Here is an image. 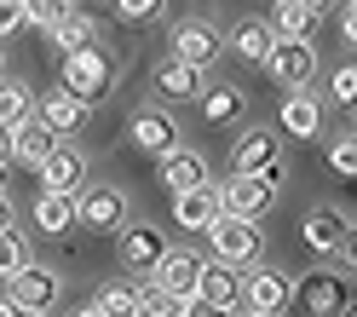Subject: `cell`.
<instances>
[{
  "instance_id": "cell-45",
  "label": "cell",
  "mask_w": 357,
  "mask_h": 317,
  "mask_svg": "<svg viewBox=\"0 0 357 317\" xmlns=\"http://www.w3.org/2000/svg\"><path fill=\"white\" fill-rule=\"evenodd\" d=\"M6 168H12V162H0V196H6Z\"/></svg>"
},
{
  "instance_id": "cell-48",
  "label": "cell",
  "mask_w": 357,
  "mask_h": 317,
  "mask_svg": "<svg viewBox=\"0 0 357 317\" xmlns=\"http://www.w3.org/2000/svg\"><path fill=\"white\" fill-rule=\"evenodd\" d=\"M0 64H6V40H0Z\"/></svg>"
},
{
  "instance_id": "cell-4",
  "label": "cell",
  "mask_w": 357,
  "mask_h": 317,
  "mask_svg": "<svg viewBox=\"0 0 357 317\" xmlns=\"http://www.w3.org/2000/svg\"><path fill=\"white\" fill-rule=\"evenodd\" d=\"M265 70H271V81H277V87L300 93V87L317 81V47H311V40H277L271 58H265Z\"/></svg>"
},
{
  "instance_id": "cell-51",
  "label": "cell",
  "mask_w": 357,
  "mask_h": 317,
  "mask_svg": "<svg viewBox=\"0 0 357 317\" xmlns=\"http://www.w3.org/2000/svg\"><path fill=\"white\" fill-rule=\"evenodd\" d=\"M242 317H254V311H242Z\"/></svg>"
},
{
  "instance_id": "cell-36",
  "label": "cell",
  "mask_w": 357,
  "mask_h": 317,
  "mask_svg": "<svg viewBox=\"0 0 357 317\" xmlns=\"http://www.w3.org/2000/svg\"><path fill=\"white\" fill-rule=\"evenodd\" d=\"M24 24H29V6H24V0H0V40L17 35Z\"/></svg>"
},
{
  "instance_id": "cell-53",
  "label": "cell",
  "mask_w": 357,
  "mask_h": 317,
  "mask_svg": "<svg viewBox=\"0 0 357 317\" xmlns=\"http://www.w3.org/2000/svg\"><path fill=\"white\" fill-rule=\"evenodd\" d=\"M24 6H29V0H24Z\"/></svg>"
},
{
  "instance_id": "cell-9",
  "label": "cell",
  "mask_w": 357,
  "mask_h": 317,
  "mask_svg": "<svg viewBox=\"0 0 357 317\" xmlns=\"http://www.w3.org/2000/svg\"><path fill=\"white\" fill-rule=\"evenodd\" d=\"M127 145L139 150V156H155L162 162L167 150H178V127L167 110H132V121H127Z\"/></svg>"
},
{
  "instance_id": "cell-6",
  "label": "cell",
  "mask_w": 357,
  "mask_h": 317,
  "mask_svg": "<svg viewBox=\"0 0 357 317\" xmlns=\"http://www.w3.org/2000/svg\"><path fill=\"white\" fill-rule=\"evenodd\" d=\"M294 300L305 306V317H340L351 306V294L340 283V271H305V277L294 283Z\"/></svg>"
},
{
  "instance_id": "cell-16",
  "label": "cell",
  "mask_w": 357,
  "mask_h": 317,
  "mask_svg": "<svg viewBox=\"0 0 357 317\" xmlns=\"http://www.w3.org/2000/svg\"><path fill=\"white\" fill-rule=\"evenodd\" d=\"M81 225V208H75V191H40L35 196V231L40 237H63Z\"/></svg>"
},
{
  "instance_id": "cell-34",
  "label": "cell",
  "mask_w": 357,
  "mask_h": 317,
  "mask_svg": "<svg viewBox=\"0 0 357 317\" xmlns=\"http://www.w3.org/2000/svg\"><path fill=\"white\" fill-rule=\"evenodd\" d=\"M328 168L346 173V179H357V133H346V139L328 145Z\"/></svg>"
},
{
  "instance_id": "cell-12",
  "label": "cell",
  "mask_w": 357,
  "mask_h": 317,
  "mask_svg": "<svg viewBox=\"0 0 357 317\" xmlns=\"http://www.w3.org/2000/svg\"><path fill=\"white\" fill-rule=\"evenodd\" d=\"M219 52H225V40H219L213 24H178V29H173V47H167V58L190 64V70H208Z\"/></svg>"
},
{
  "instance_id": "cell-3",
  "label": "cell",
  "mask_w": 357,
  "mask_h": 317,
  "mask_svg": "<svg viewBox=\"0 0 357 317\" xmlns=\"http://www.w3.org/2000/svg\"><path fill=\"white\" fill-rule=\"evenodd\" d=\"M242 306H248L254 317H282L288 306H294V277L277 265H254L248 283H242Z\"/></svg>"
},
{
  "instance_id": "cell-35",
  "label": "cell",
  "mask_w": 357,
  "mask_h": 317,
  "mask_svg": "<svg viewBox=\"0 0 357 317\" xmlns=\"http://www.w3.org/2000/svg\"><path fill=\"white\" fill-rule=\"evenodd\" d=\"M328 98L334 104H357V64H340V70L328 75Z\"/></svg>"
},
{
  "instance_id": "cell-40",
  "label": "cell",
  "mask_w": 357,
  "mask_h": 317,
  "mask_svg": "<svg viewBox=\"0 0 357 317\" xmlns=\"http://www.w3.org/2000/svg\"><path fill=\"white\" fill-rule=\"evenodd\" d=\"M6 231H17V219H12V202L0 196V237H6Z\"/></svg>"
},
{
  "instance_id": "cell-44",
  "label": "cell",
  "mask_w": 357,
  "mask_h": 317,
  "mask_svg": "<svg viewBox=\"0 0 357 317\" xmlns=\"http://www.w3.org/2000/svg\"><path fill=\"white\" fill-rule=\"evenodd\" d=\"M0 162H12V133L0 127Z\"/></svg>"
},
{
  "instance_id": "cell-50",
  "label": "cell",
  "mask_w": 357,
  "mask_h": 317,
  "mask_svg": "<svg viewBox=\"0 0 357 317\" xmlns=\"http://www.w3.org/2000/svg\"><path fill=\"white\" fill-rule=\"evenodd\" d=\"M346 6H357V0H346Z\"/></svg>"
},
{
  "instance_id": "cell-13",
  "label": "cell",
  "mask_w": 357,
  "mask_h": 317,
  "mask_svg": "<svg viewBox=\"0 0 357 317\" xmlns=\"http://www.w3.org/2000/svg\"><path fill=\"white\" fill-rule=\"evenodd\" d=\"M219 208H225L231 219H259L265 208H271V191H265L254 173H231L225 185H219Z\"/></svg>"
},
{
  "instance_id": "cell-23",
  "label": "cell",
  "mask_w": 357,
  "mask_h": 317,
  "mask_svg": "<svg viewBox=\"0 0 357 317\" xmlns=\"http://www.w3.org/2000/svg\"><path fill=\"white\" fill-rule=\"evenodd\" d=\"M231 47H236V58H248V64H259V70H265V58H271L277 35H271V24H265V17H242V24L231 29Z\"/></svg>"
},
{
  "instance_id": "cell-39",
  "label": "cell",
  "mask_w": 357,
  "mask_h": 317,
  "mask_svg": "<svg viewBox=\"0 0 357 317\" xmlns=\"http://www.w3.org/2000/svg\"><path fill=\"white\" fill-rule=\"evenodd\" d=\"M340 35H346V47L357 52V6H346V17H340Z\"/></svg>"
},
{
  "instance_id": "cell-24",
  "label": "cell",
  "mask_w": 357,
  "mask_h": 317,
  "mask_svg": "<svg viewBox=\"0 0 357 317\" xmlns=\"http://www.w3.org/2000/svg\"><path fill=\"white\" fill-rule=\"evenodd\" d=\"M155 93L162 98H202V70H190V64H155Z\"/></svg>"
},
{
  "instance_id": "cell-25",
  "label": "cell",
  "mask_w": 357,
  "mask_h": 317,
  "mask_svg": "<svg viewBox=\"0 0 357 317\" xmlns=\"http://www.w3.org/2000/svg\"><path fill=\"white\" fill-rule=\"evenodd\" d=\"M242 110H248V93H242V87H208L202 93V121H213V127L242 121Z\"/></svg>"
},
{
  "instance_id": "cell-18",
  "label": "cell",
  "mask_w": 357,
  "mask_h": 317,
  "mask_svg": "<svg viewBox=\"0 0 357 317\" xmlns=\"http://www.w3.org/2000/svg\"><path fill=\"white\" fill-rule=\"evenodd\" d=\"M271 162H282V150H277V139H271V127H254V133H242L236 139V150H231V173H265Z\"/></svg>"
},
{
  "instance_id": "cell-32",
  "label": "cell",
  "mask_w": 357,
  "mask_h": 317,
  "mask_svg": "<svg viewBox=\"0 0 357 317\" xmlns=\"http://www.w3.org/2000/svg\"><path fill=\"white\" fill-rule=\"evenodd\" d=\"M139 317H173V294L155 288L150 277H139Z\"/></svg>"
},
{
  "instance_id": "cell-41",
  "label": "cell",
  "mask_w": 357,
  "mask_h": 317,
  "mask_svg": "<svg viewBox=\"0 0 357 317\" xmlns=\"http://www.w3.org/2000/svg\"><path fill=\"white\" fill-rule=\"evenodd\" d=\"M340 260H346V265H357V231H346V242H340Z\"/></svg>"
},
{
  "instance_id": "cell-22",
  "label": "cell",
  "mask_w": 357,
  "mask_h": 317,
  "mask_svg": "<svg viewBox=\"0 0 357 317\" xmlns=\"http://www.w3.org/2000/svg\"><path fill=\"white\" fill-rule=\"evenodd\" d=\"M86 110H93V104H81L75 93H63V87H52V93H47V98L35 104V116L47 121V127L58 133V139H70V133H75V127L86 121Z\"/></svg>"
},
{
  "instance_id": "cell-29",
  "label": "cell",
  "mask_w": 357,
  "mask_h": 317,
  "mask_svg": "<svg viewBox=\"0 0 357 317\" xmlns=\"http://www.w3.org/2000/svg\"><path fill=\"white\" fill-rule=\"evenodd\" d=\"M29 265H35L29 237H24V231H6V237H0V283H12L17 271H29Z\"/></svg>"
},
{
  "instance_id": "cell-38",
  "label": "cell",
  "mask_w": 357,
  "mask_h": 317,
  "mask_svg": "<svg viewBox=\"0 0 357 317\" xmlns=\"http://www.w3.org/2000/svg\"><path fill=\"white\" fill-rule=\"evenodd\" d=\"M196 311H202L196 294H173V317H196Z\"/></svg>"
},
{
  "instance_id": "cell-52",
  "label": "cell",
  "mask_w": 357,
  "mask_h": 317,
  "mask_svg": "<svg viewBox=\"0 0 357 317\" xmlns=\"http://www.w3.org/2000/svg\"><path fill=\"white\" fill-rule=\"evenodd\" d=\"M351 231H357V225H351Z\"/></svg>"
},
{
  "instance_id": "cell-30",
  "label": "cell",
  "mask_w": 357,
  "mask_h": 317,
  "mask_svg": "<svg viewBox=\"0 0 357 317\" xmlns=\"http://www.w3.org/2000/svg\"><path fill=\"white\" fill-rule=\"evenodd\" d=\"M52 47H58L63 58H70V52H81V47H98V24H93V17H86V12L75 6V17H70V24H63V29L52 35Z\"/></svg>"
},
{
  "instance_id": "cell-28",
  "label": "cell",
  "mask_w": 357,
  "mask_h": 317,
  "mask_svg": "<svg viewBox=\"0 0 357 317\" xmlns=\"http://www.w3.org/2000/svg\"><path fill=\"white\" fill-rule=\"evenodd\" d=\"M24 121H35V93L24 81H0V127H24Z\"/></svg>"
},
{
  "instance_id": "cell-42",
  "label": "cell",
  "mask_w": 357,
  "mask_h": 317,
  "mask_svg": "<svg viewBox=\"0 0 357 317\" xmlns=\"http://www.w3.org/2000/svg\"><path fill=\"white\" fill-rule=\"evenodd\" d=\"M0 317H24V311H17V300H12L6 288H0Z\"/></svg>"
},
{
  "instance_id": "cell-19",
  "label": "cell",
  "mask_w": 357,
  "mask_h": 317,
  "mask_svg": "<svg viewBox=\"0 0 357 317\" xmlns=\"http://www.w3.org/2000/svg\"><path fill=\"white\" fill-rule=\"evenodd\" d=\"M58 145H63V139H58V133L40 121V116L24 121V127H12V162H24V168H35V173H40V162H47Z\"/></svg>"
},
{
  "instance_id": "cell-47",
  "label": "cell",
  "mask_w": 357,
  "mask_h": 317,
  "mask_svg": "<svg viewBox=\"0 0 357 317\" xmlns=\"http://www.w3.org/2000/svg\"><path fill=\"white\" fill-rule=\"evenodd\" d=\"M340 317H357V300H351V306H346V311H340Z\"/></svg>"
},
{
  "instance_id": "cell-5",
  "label": "cell",
  "mask_w": 357,
  "mask_h": 317,
  "mask_svg": "<svg viewBox=\"0 0 357 317\" xmlns=\"http://www.w3.org/2000/svg\"><path fill=\"white\" fill-rule=\"evenodd\" d=\"M6 294L17 300V311H24V317H47L52 300L63 294V277H58L52 265H29V271H17V277L6 283Z\"/></svg>"
},
{
  "instance_id": "cell-31",
  "label": "cell",
  "mask_w": 357,
  "mask_h": 317,
  "mask_svg": "<svg viewBox=\"0 0 357 317\" xmlns=\"http://www.w3.org/2000/svg\"><path fill=\"white\" fill-rule=\"evenodd\" d=\"M70 17H75V0H29V24L47 35V40L70 24Z\"/></svg>"
},
{
  "instance_id": "cell-8",
  "label": "cell",
  "mask_w": 357,
  "mask_h": 317,
  "mask_svg": "<svg viewBox=\"0 0 357 317\" xmlns=\"http://www.w3.org/2000/svg\"><path fill=\"white\" fill-rule=\"evenodd\" d=\"M196 300H202L213 317H242V311H248V306H242V277H236L231 265H219V260H208V265H202Z\"/></svg>"
},
{
  "instance_id": "cell-37",
  "label": "cell",
  "mask_w": 357,
  "mask_h": 317,
  "mask_svg": "<svg viewBox=\"0 0 357 317\" xmlns=\"http://www.w3.org/2000/svg\"><path fill=\"white\" fill-rule=\"evenodd\" d=\"M282 179H288V168H282V162H271V168H265V173H259V185H265V191H271V196H277V191H282Z\"/></svg>"
},
{
  "instance_id": "cell-2",
  "label": "cell",
  "mask_w": 357,
  "mask_h": 317,
  "mask_svg": "<svg viewBox=\"0 0 357 317\" xmlns=\"http://www.w3.org/2000/svg\"><path fill=\"white\" fill-rule=\"evenodd\" d=\"M208 248H213V260L219 265H254L259 260V219H231V214H219L208 225Z\"/></svg>"
},
{
  "instance_id": "cell-27",
  "label": "cell",
  "mask_w": 357,
  "mask_h": 317,
  "mask_svg": "<svg viewBox=\"0 0 357 317\" xmlns=\"http://www.w3.org/2000/svg\"><path fill=\"white\" fill-rule=\"evenodd\" d=\"M311 24H317V12L300 6V0H282V6L271 12V35L277 40H311Z\"/></svg>"
},
{
  "instance_id": "cell-21",
  "label": "cell",
  "mask_w": 357,
  "mask_h": 317,
  "mask_svg": "<svg viewBox=\"0 0 357 317\" xmlns=\"http://www.w3.org/2000/svg\"><path fill=\"white\" fill-rule=\"evenodd\" d=\"M219 214H225V208H219V185H202V191L173 196V219H178V231H208Z\"/></svg>"
},
{
  "instance_id": "cell-49",
  "label": "cell",
  "mask_w": 357,
  "mask_h": 317,
  "mask_svg": "<svg viewBox=\"0 0 357 317\" xmlns=\"http://www.w3.org/2000/svg\"><path fill=\"white\" fill-rule=\"evenodd\" d=\"M271 6H282V0H271Z\"/></svg>"
},
{
  "instance_id": "cell-11",
  "label": "cell",
  "mask_w": 357,
  "mask_h": 317,
  "mask_svg": "<svg viewBox=\"0 0 357 317\" xmlns=\"http://www.w3.org/2000/svg\"><path fill=\"white\" fill-rule=\"evenodd\" d=\"M155 179H162V191H167V196H185V191L213 185V179H208V162H202L196 150H185V145H178V150H167L162 162H155Z\"/></svg>"
},
{
  "instance_id": "cell-1",
  "label": "cell",
  "mask_w": 357,
  "mask_h": 317,
  "mask_svg": "<svg viewBox=\"0 0 357 317\" xmlns=\"http://www.w3.org/2000/svg\"><path fill=\"white\" fill-rule=\"evenodd\" d=\"M63 93H75L81 104H98L109 98V87H116V58H109L104 47H81L63 58V75H58Z\"/></svg>"
},
{
  "instance_id": "cell-10",
  "label": "cell",
  "mask_w": 357,
  "mask_h": 317,
  "mask_svg": "<svg viewBox=\"0 0 357 317\" xmlns=\"http://www.w3.org/2000/svg\"><path fill=\"white\" fill-rule=\"evenodd\" d=\"M116 254H121L127 271H155V260L167 254L162 225H121V231H116Z\"/></svg>"
},
{
  "instance_id": "cell-43",
  "label": "cell",
  "mask_w": 357,
  "mask_h": 317,
  "mask_svg": "<svg viewBox=\"0 0 357 317\" xmlns=\"http://www.w3.org/2000/svg\"><path fill=\"white\" fill-rule=\"evenodd\" d=\"M70 317H104V311H98V300H86V306H75Z\"/></svg>"
},
{
  "instance_id": "cell-46",
  "label": "cell",
  "mask_w": 357,
  "mask_h": 317,
  "mask_svg": "<svg viewBox=\"0 0 357 317\" xmlns=\"http://www.w3.org/2000/svg\"><path fill=\"white\" fill-rule=\"evenodd\" d=\"M300 6H311V12H323V6H328V0H300Z\"/></svg>"
},
{
  "instance_id": "cell-33",
  "label": "cell",
  "mask_w": 357,
  "mask_h": 317,
  "mask_svg": "<svg viewBox=\"0 0 357 317\" xmlns=\"http://www.w3.org/2000/svg\"><path fill=\"white\" fill-rule=\"evenodd\" d=\"M162 12L167 0H116V17H127V24H155Z\"/></svg>"
},
{
  "instance_id": "cell-15",
  "label": "cell",
  "mask_w": 357,
  "mask_h": 317,
  "mask_svg": "<svg viewBox=\"0 0 357 317\" xmlns=\"http://www.w3.org/2000/svg\"><path fill=\"white\" fill-rule=\"evenodd\" d=\"M277 121H282L288 139H317V133H323V104H317V93H311V87L288 93L282 110H277Z\"/></svg>"
},
{
  "instance_id": "cell-26",
  "label": "cell",
  "mask_w": 357,
  "mask_h": 317,
  "mask_svg": "<svg viewBox=\"0 0 357 317\" xmlns=\"http://www.w3.org/2000/svg\"><path fill=\"white\" fill-rule=\"evenodd\" d=\"M93 300L104 317H139V277H109Z\"/></svg>"
},
{
  "instance_id": "cell-20",
  "label": "cell",
  "mask_w": 357,
  "mask_h": 317,
  "mask_svg": "<svg viewBox=\"0 0 357 317\" xmlns=\"http://www.w3.org/2000/svg\"><path fill=\"white\" fill-rule=\"evenodd\" d=\"M346 231H351V225L334 214V208H311V214L300 219V237H305V248H311V254H340Z\"/></svg>"
},
{
  "instance_id": "cell-7",
  "label": "cell",
  "mask_w": 357,
  "mask_h": 317,
  "mask_svg": "<svg viewBox=\"0 0 357 317\" xmlns=\"http://www.w3.org/2000/svg\"><path fill=\"white\" fill-rule=\"evenodd\" d=\"M75 208H81V225H86V231H121V225H127V196H121V185H81V191H75Z\"/></svg>"
},
{
  "instance_id": "cell-17",
  "label": "cell",
  "mask_w": 357,
  "mask_h": 317,
  "mask_svg": "<svg viewBox=\"0 0 357 317\" xmlns=\"http://www.w3.org/2000/svg\"><path fill=\"white\" fill-rule=\"evenodd\" d=\"M86 185V156L63 139L47 162H40V191H81Z\"/></svg>"
},
{
  "instance_id": "cell-14",
  "label": "cell",
  "mask_w": 357,
  "mask_h": 317,
  "mask_svg": "<svg viewBox=\"0 0 357 317\" xmlns=\"http://www.w3.org/2000/svg\"><path fill=\"white\" fill-rule=\"evenodd\" d=\"M202 265H208V260H196L190 248H167V254L155 260L150 283L167 288V294H196V283H202Z\"/></svg>"
}]
</instances>
